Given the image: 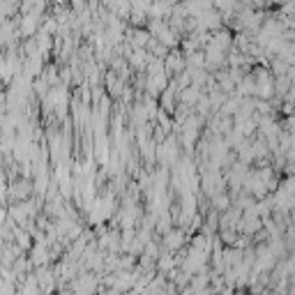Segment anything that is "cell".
<instances>
[{
	"label": "cell",
	"mask_w": 295,
	"mask_h": 295,
	"mask_svg": "<svg viewBox=\"0 0 295 295\" xmlns=\"http://www.w3.org/2000/svg\"><path fill=\"white\" fill-rule=\"evenodd\" d=\"M5 198V184H0V201Z\"/></svg>",
	"instance_id": "obj_1"
}]
</instances>
